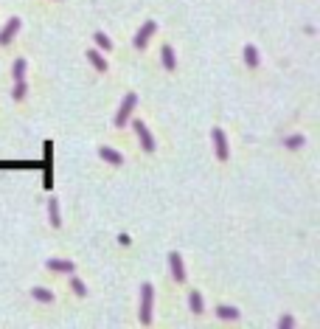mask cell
<instances>
[{
    "mask_svg": "<svg viewBox=\"0 0 320 329\" xmlns=\"http://www.w3.org/2000/svg\"><path fill=\"white\" fill-rule=\"evenodd\" d=\"M48 219H51V228H59V225H62L59 200H56V197H51V200H48Z\"/></svg>",
    "mask_w": 320,
    "mask_h": 329,
    "instance_id": "13",
    "label": "cell"
},
{
    "mask_svg": "<svg viewBox=\"0 0 320 329\" xmlns=\"http://www.w3.org/2000/svg\"><path fill=\"white\" fill-rule=\"evenodd\" d=\"M132 130H135V135H138V141H140V147H143V152H155V135L149 132V127H146V121H140V118H135L132 121Z\"/></svg>",
    "mask_w": 320,
    "mask_h": 329,
    "instance_id": "3",
    "label": "cell"
},
{
    "mask_svg": "<svg viewBox=\"0 0 320 329\" xmlns=\"http://www.w3.org/2000/svg\"><path fill=\"white\" fill-rule=\"evenodd\" d=\"M68 284H70V290H73L79 298H85V295H87V284L82 281V278H76L73 273H70V281H68Z\"/></svg>",
    "mask_w": 320,
    "mask_h": 329,
    "instance_id": "20",
    "label": "cell"
},
{
    "mask_svg": "<svg viewBox=\"0 0 320 329\" xmlns=\"http://www.w3.org/2000/svg\"><path fill=\"white\" fill-rule=\"evenodd\" d=\"M188 307H191L194 315H202V312H205V298H202L199 290H191V293H188Z\"/></svg>",
    "mask_w": 320,
    "mask_h": 329,
    "instance_id": "12",
    "label": "cell"
},
{
    "mask_svg": "<svg viewBox=\"0 0 320 329\" xmlns=\"http://www.w3.org/2000/svg\"><path fill=\"white\" fill-rule=\"evenodd\" d=\"M93 43H95V48H98V51H113V40L104 34V31H95V34H93Z\"/></svg>",
    "mask_w": 320,
    "mask_h": 329,
    "instance_id": "16",
    "label": "cell"
},
{
    "mask_svg": "<svg viewBox=\"0 0 320 329\" xmlns=\"http://www.w3.org/2000/svg\"><path fill=\"white\" fill-rule=\"evenodd\" d=\"M85 56H87V62H90V65L98 70V73H107V70H110V62L101 56V51H95V48H87Z\"/></svg>",
    "mask_w": 320,
    "mask_h": 329,
    "instance_id": "8",
    "label": "cell"
},
{
    "mask_svg": "<svg viewBox=\"0 0 320 329\" xmlns=\"http://www.w3.org/2000/svg\"><path fill=\"white\" fill-rule=\"evenodd\" d=\"M211 138H214V149H217V158L225 164V161H230V144H228V135L225 130H211Z\"/></svg>",
    "mask_w": 320,
    "mask_h": 329,
    "instance_id": "4",
    "label": "cell"
},
{
    "mask_svg": "<svg viewBox=\"0 0 320 329\" xmlns=\"http://www.w3.org/2000/svg\"><path fill=\"white\" fill-rule=\"evenodd\" d=\"M242 56H244V65H247V68H259L261 56H259V48H256L253 43H247L242 48Z\"/></svg>",
    "mask_w": 320,
    "mask_h": 329,
    "instance_id": "10",
    "label": "cell"
},
{
    "mask_svg": "<svg viewBox=\"0 0 320 329\" xmlns=\"http://www.w3.org/2000/svg\"><path fill=\"white\" fill-rule=\"evenodd\" d=\"M169 268H172V276H174V281H185V262H183V256L177 251H172L169 253Z\"/></svg>",
    "mask_w": 320,
    "mask_h": 329,
    "instance_id": "6",
    "label": "cell"
},
{
    "mask_svg": "<svg viewBox=\"0 0 320 329\" xmlns=\"http://www.w3.org/2000/svg\"><path fill=\"white\" fill-rule=\"evenodd\" d=\"M152 34H157V23H155V20H146V23L138 28V34L132 37V45L143 51V48H146V43L152 40Z\"/></svg>",
    "mask_w": 320,
    "mask_h": 329,
    "instance_id": "5",
    "label": "cell"
},
{
    "mask_svg": "<svg viewBox=\"0 0 320 329\" xmlns=\"http://www.w3.org/2000/svg\"><path fill=\"white\" fill-rule=\"evenodd\" d=\"M20 28H23V20H20V17H11L9 23H6V28L0 31V45H9L11 40L17 37V31H20Z\"/></svg>",
    "mask_w": 320,
    "mask_h": 329,
    "instance_id": "7",
    "label": "cell"
},
{
    "mask_svg": "<svg viewBox=\"0 0 320 329\" xmlns=\"http://www.w3.org/2000/svg\"><path fill=\"white\" fill-rule=\"evenodd\" d=\"M160 62H163L166 70H174V68H177V56H174V48H172V45H163V48H160Z\"/></svg>",
    "mask_w": 320,
    "mask_h": 329,
    "instance_id": "14",
    "label": "cell"
},
{
    "mask_svg": "<svg viewBox=\"0 0 320 329\" xmlns=\"http://www.w3.org/2000/svg\"><path fill=\"white\" fill-rule=\"evenodd\" d=\"M11 76H14V82L26 79V59H23V56H20V59H14V65H11Z\"/></svg>",
    "mask_w": 320,
    "mask_h": 329,
    "instance_id": "21",
    "label": "cell"
},
{
    "mask_svg": "<svg viewBox=\"0 0 320 329\" xmlns=\"http://www.w3.org/2000/svg\"><path fill=\"white\" fill-rule=\"evenodd\" d=\"M152 310H155V287L149 281H143L140 284V307H138V318L143 327L152 324Z\"/></svg>",
    "mask_w": 320,
    "mask_h": 329,
    "instance_id": "1",
    "label": "cell"
},
{
    "mask_svg": "<svg viewBox=\"0 0 320 329\" xmlns=\"http://www.w3.org/2000/svg\"><path fill=\"white\" fill-rule=\"evenodd\" d=\"M98 155H101V161H107L110 166H121L124 164V155L121 152H115L113 147H101L98 149Z\"/></svg>",
    "mask_w": 320,
    "mask_h": 329,
    "instance_id": "11",
    "label": "cell"
},
{
    "mask_svg": "<svg viewBox=\"0 0 320 329\" xmlns=\"http://www.w3.org/2000/svg\"><path fill=\"white\" fill-rule=\"evenodd\" d=\"M217 318H222V321H239V310H236V307H228V304H217Z\"/></svg>",
    "mask_w": 320,
    "mask_h": 329,
    "instance_id": "15",
    "label": "cell"
},
{
    "mask_svg": "<svg viewBox=\"0 0 320 329\" xmlns=\"http://www.w3.org/2000/svg\"><path fill=\"white\" fill-rule=\"evenodd\" d=\"M303 144H306V138H303L301 132H292V135H286V141H284V147L292 149V152H295V149H301Z\"/></svg>",
    "mask_w": 320,
    "mask_h": 329,
    "instance_id": "18",
    "label": "cell"
},
{
    "mask_svg": "<svg viewBox=\"0 0 320 329\" xmlns=\"http://www.w3.org/2000/svg\"><path fill=\"white\" fill-rule=\"evenodd\" d=\"M278 327H281V329H292V327H295V318H292V315H281Z\"/></svg>",
    "mask_w": 320,
    "mask_h": 329,
    "instance_id": "22",
    "label": "cell"
},
{
    "mask_svg": "<svg viewBox=\"0 0 320 329\" xmlns=\"http://www.w3.org/2000/svg\"><path fill=\"white\" fill-rule=\"evenodd\" d=\"M31 295H34L37 301H43V304H53V290H48V287H34Z\"/></svg>",
    "mask_w": 320,
    "mask_h": 329,
    "instance_id": "17",
    "label": "cell"
},
{
    "mask_svg": "<svg viewBox=\"0 0 320 329\" xmlns=\"http://www.w3.org/2000/svg\"><path fill=\"white\" fill-rule=\"evenodd\" d=\"M45 268L51 270V273H76V265L70 259H48Z\"/></svg>",
    "mask_w": 320,
    "mask_h": 329,
    "instance_id": "9",
    "label": "cell"
},
{
    "mask_svg": "<svg viewBox=\"0 0 320 329\" xmlns=\"http://www.w3.org/2000/svg\"><path fill=\"white\" fill-rule=\"evenodd\" d=\"M135 107H138V96H135V93H127V96H124V102H121V107H118V113H115V127H118V130L130 124L132 113H135Z\"/></svg>",
    "mask_w": 320,
    "mask_h": 329,
    "instance_id": "2",
    "label": "cell"
},
{
    "mask_svg": "<svg viewBox=\"0 0 320 329\" xmlns=\"http://www.w3.org/2000/svg\"><path fill=\"white\" fill-rule=\"evenodd\" d=\"M28 96V85H26V79H20V82H14V90H11V99L14 102H23Z\"/></svg>",
    "mask_w": 320,
    "mask_h": 329,
    "instance_id": "19",
    "label": "cell"
}]
</instances>
